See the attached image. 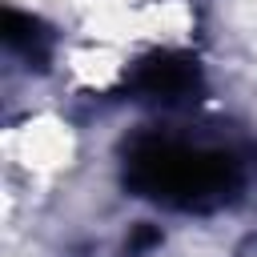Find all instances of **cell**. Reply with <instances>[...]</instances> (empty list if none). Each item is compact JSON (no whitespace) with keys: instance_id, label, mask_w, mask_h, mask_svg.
Wrapping results in <instances>:
<instances>
[{"instance_id":"obj_1","label":"cell","mask_w":257,"mask_h":257,"mask_svg":"<svg viewBox=\"0 0 257 257\" xmlns=\"http://www.w3.org/2000/svg\"><path fill=\"white\" fill-rule=\"evenodd\" d=\"M128 185L173 209H213L233 197L241 173L237 161L177 141H141L128 153Z\"/></svg>"},{"instance_id":"obj_2","label":"cell","mask_w":257,"mask_h":257,"mask_svg":"<svg viewBox=\"0 0 257 257\" xmlns=\"http://www.w3.org/2000/svg\"><path fill=\"white\" fill-rule=\"evenodd\" d=\"M128 88H133L141 100L181 104V100L197 96V88H201V68H197L193 56H181V52H157V56H145V60L133 68Z\"/></svg>"},{"instance_id":"obj_3","label":"cell","mask_w":257,"mask_h":257,"mask_svg":"<svg viewBox=\"0 0 257 257\" xmlns=\"http://www.w3.org/2000/svg\"><path fill=\"white\" fill-rule=\"evenodd\" d=\"M4 44L16 48V52H24L28 60H44V52H48V32H44L40 20L8 8V12H4Z\"/></svg>"},{"instance_id":"obj_4","label":"cell","mask_w":257,"mask_h":257,"mask_svg":"<svg viewBox=\"0 0 257 257\" xmlns=\"http://www.w3.org/2000/svg\"><path fill=\"white\" fill-rule=\"evenodd\" d=\"M153 245H161V233H157L153 225H137V229L128 233V253H145V249H153Z\"/></svg>"}]
</instances>
